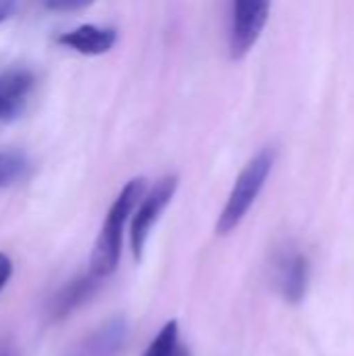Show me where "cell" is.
<instances>
[{
    "instance_id": "cell-11",
    "label": "cell",
    "mask_w": 354,
    "mask_h": 356,
    "mask_svg": "<svg viewBox=\"0 0 354 356\" xmlns=\"http://www.w3.org/2000/svg\"><path fill=\"white\" fill-rule=\"evenodd\" d=\"M27 171V159L21 152H0V188L19 181Z\"/></svg>"
},
{
    "instance_id": "cell-15",
    "label": "cell",
    "mask_w": 354,
    "mask_h": 356,
    "mask_svg": "<svg viewBox=\"0 0 354 356\" xmlns=\"http://www.w3.org/2000/svg\"><path fill=\"white\" fill-rule=\"evenodd\" d=\"M0 356H17V350L8 342H0Z\"/></svg>"
},
{
    "instance_id": "cell-14",
    "label": "cell",
    "mask_w": 354,
    "mask_h": 356,
    "mask_svg": "<svg viewBox=\"0 0 354 356\" xmlns=\"http://www.w3.org/2000/svg\"><path fill=\"white\" fill-rule=\"evenodd\" d=\"M17 6H19V0H0V23L10 19L17 13Z\"/></svg>"
},
{
    "instance_id": "cell-12",
    "label": "cell",
    "mask_w": 354,
    "mask_h": 356,
    "mask_svg": "<svg viewBox=\"0 0 354 356\" xmlns=\"http://www.w3.org/2000/svg\"><path fill=\"white\" fill-rule=\"evenodd\" d=\"M96 0H44V6L52 13H77L92 6Z\"/></svg>"
},
{
    "instance_id": "cell-7",
    "label": "cell",
    "mask_w": 354,
    "mask_h": 356,
    "mask_svg": "<svg viewBox=\"0 0 354 356\" xmlns=\"http://www.w3.org/2000/svg\"><path fill=\"white\" fill-rule=\"evenodd\" d=\"M309 259L296 248H284L277 257V288L286 302L300 305L309 288Z\"/></svg>"
},
{
    "instance_id": "cell-9",
    "label": "cell",
    "mask_w": 354,
    "mask_h": 356,
    "mask_svg": "<svg viewBox=\"0 0 354 356\" xmlns=\"http://www.w3.org/2000/svg\"><path fill=\"white\" fill-rule=\"evenodd\" d=\"M33 88L29 71L0 73V119H13L25 104V96Z\"/></svg>"
},
{
    "instance_id": "cell-4",
    "label": "cell",
    "mask_w": 354,
    "mask_h": 356,
    "mask_svg": "<svg viewBox=\"0 0 354 356\" xmlns=\"http://www.w3.org/2000/svg\"><path fill=\"white\" fill-rule=\"evenodd\" d=\"M269 8L271 0H234L230 27L232 58H242L255 48L267 25Z\"/></svg>"
},
{
    "instance_id": "cell-1",
    "label": "cell",
    "mask_w": 354,
    "mask_h": 356,
    "mask_svg": "<svg viewBox=\"0 0 354 356\" xmlns=\"http://www.w3.org/2000/svg\"><path fill=\"white\" fill-rule=\"evenodd\" d=\"M144 192H146L144 177L129 179L123 186V190L119 192V196L115 198V202L111 204V209L104 217L102 229L98 234V240L94 244L92 261H90V271L94 275H98L100 280H104L106 275H111L117 269L119 257H121L125 223H127L129 215L134 213L136 204L142 200Z\"/></svg>"
},
{
    "instance_id": "cell-6",
    "label": "cell",
    "mask_w": 354,
    "mask_h": 356,
    "mask_svg": "<svg viewBox=\"0 0 354 356\" xmlns=\"http://www.w3.org/2000/svg\"><path fill=\"white\" fill-rule=\"evenodd\" d=\"M100 282L102 280L98 275L88 271L83 275L73 277L69 284H65L58 292H54V296L48 302V309H46L48 321L56 323V321H63L69 315H73L79 307H83L96 294Z\"/></svg>"
},
{
    "instance_id": "cell-2",
    "label": "cell",
    "mask_w": 354,
    "mask_h": 356,
    "mask_svg": "<svg viewBox=\"0 0 354 356\" xmlns=\"http://www.w3.org/2000/svg\"><path fill=\"white\" fill-rule=\"evenodd\" d=\"M273 163H275V152L273 148H263L259 150L248 163L246 167L240 171L232 192H230V198L217 219V234L219 236H227L232 234L240 223L242 219L248 215V211L252 209L255 200L259 198L271 169H273Z\"/></svg>"
},
{
    "instance_id": "cell-5",
    "label": "cell",
    "mask_w": 354,
    "mask_h": 356,
    "mask_svg": "<svg viewBox=\"0 0 354 356\" xmlns=\"http://www.w3.org/2000/svg\"><path fill=\"white\" fill-rule=\"evenodd\" d=\"M127 321L117 315L75 342L65 356H121L127 346Z\"/></svg>"
},
{
    "instance_id": "cell-3",
    "label": "cell",
    "mask_w": 354,
    "mask_h": 356,
    "mask_svg": "<svg viewBox=\"0 0 354 356\" xmlns=\"http://www.w3.org/2000/svg\"><path fill=\"white\" fill-rule=\"evenodd\" d=\"M179 186L177 175H165L163 179H159L152 190L142 196V200L138 202V209L131 217V227H129V242H131V252L134 257L140 261L146 248V240L154 227V223L159 221L161 213L167 209V204L171 202V198L175 196Z\"/></svg>"
},
{
    "instance_id": "cell-10",
    "label": "cell",
    "mask_w": 354,
    "mask_h": 356,
    "mask_svg": "<svg viewBox=\"0 0 354 356\" xmlns=\"http://www.w3.org/2000/svg\"><path fill=\"white\" fill-rule=\"evenodd\" d=\"M179 344V327L177 321H169L163 325V330L156 334V338L148 344L142 356H173Z\"/></svg>"
},
{
    "instance_id": "cell-16",
    "label": "cell",
    "mask_w": 354,
    "mask_h": 356,
    "mask_svg": "<svg viewBox=\"0 0 354 356\" xmlns=\"http://www.w3.org/2000/svg\"><path fill=\"white\" fill-rule=\"evenodd\" d=\"M173 356H190V350L179 342V344H177V348H175V355Z\"/></svg>"
},
{
    "instance_id": "cell-8",
    "label": "cell",
    "mask_w": 354,
    "mask_h": 356,
    "mask_svg": "<svg viewBox=\"0 0 354 356\" xmlns=\"http://www.w3.org/2000/svg\"><path fill=\"white\" fill-rule=\"evenodd\" d=\"M58 44L86 56H98V54H106L117 44V31L113 27L86 23L58 35Z\"/></svg>"
},
{
    "instance_id": "cell-13",
    "label": "cell",
    "mask_w": 354,
    "mask_h": 356,
    "mask_svg": "<svg viewBox=\"0 0 354 356\" xmlns=\"http://www.w3.org/2000/svg\"><path fill=\"white\" fill-rule=\"evenodd\" d=\"M10 275H13V261L4 252H0V292L8 284Z\"/></svg>"
}]
</instances>
